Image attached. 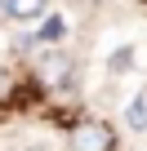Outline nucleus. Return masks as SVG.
<instances>
[{"instance_id": "obj_1", "label": "nucleus", "mask_w": 147, "mask_h": 151, "mask_svg": "<svg viewBox=\"0 0 147 151\" xmlns=\"http://www.w3.org/2000/svg\"><path fill=\"white\" fill-rule=\"evenodd\" d=\"M112 147H116V133L103 120H80L71 129V142H67V151H112Z\"/></svg>"}, {"instance_id": "obj_2", "label": "nucleus", "mask_w": 147, "mask_h": 151, "mask_svg": "<svg viewBox=\"0 0 147 151\" xmlns=\"http://www.w3.org/2000/svg\"><path fill=\"white\" fill-rule=\"evenodd\" d=\"M5 9H9V18H18V22H36V18L49 9V0H5Z\"/></svg>"}, {"instance_id": "obj_3", "label": "nucleus", "mask_w": 147, "mask_h": 151, "mask_svg": "<svg viewBox=\"0 0 147 151\" xmlns=\"http://www.w3.org/2000/svg\"><path fill=\"white\" fill-rule=\"evenodd\" d=\"M125 124H129V129H138V133L147 129V98H143V93L125 107Z\"/></svg>"}]
</instances>
